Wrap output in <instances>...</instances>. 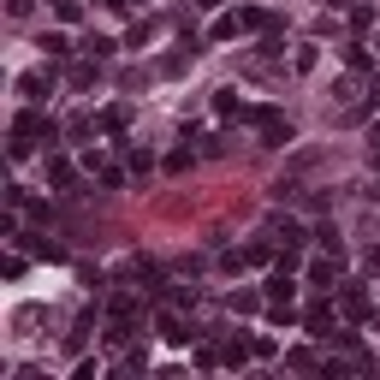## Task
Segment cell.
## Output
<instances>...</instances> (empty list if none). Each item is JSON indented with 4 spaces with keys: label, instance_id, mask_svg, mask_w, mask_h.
Listing matches in <instances>:
<instances>
[{
    "label": "cell",
    "instance_id": "1",
    "mask_svg": "<svg viewBox=\"0 0 380 380\" xmlns=\"http://www.w3.org/2000/svg\"><path fill=\"white\" fill-rule=\"evenodd\" d=\"M262 131H267V143H292V125L274 119V113H262Z\"/></svg>",
    "mask_w": 380,
    "mask_h": 380
}]
</instances>
